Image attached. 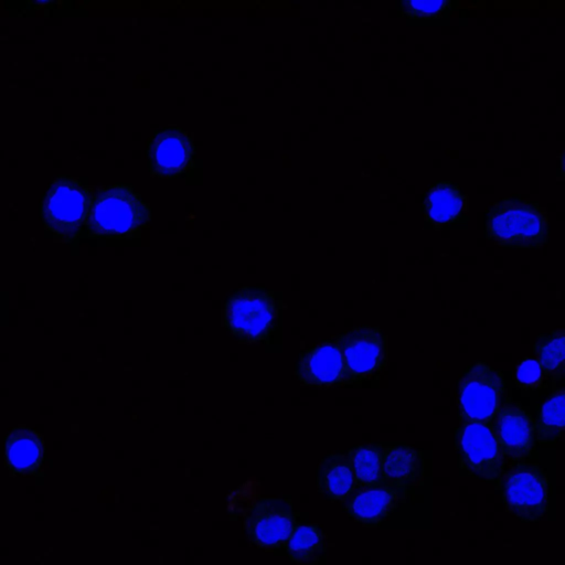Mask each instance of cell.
<instances>
[{"instance_id":"obj_1","label":"cell","mask_w":565,"mask_h":565,"mask_svg":"<svg viewBox=\"0 0 565 565\" xmlns=\"http://www.w3.org/2000/svg\"><path fill=\"white\" fill-rule=\"evenodd\" d=\"M547 209L524 198H504L484 216V237L508 249H539L548 243Z\"/></svg>"},{"instance_id":"obj_2","label":"cell","mask_w":565,"mask_h":565,"mask_svg":"<svg viewBox=\"0 0 565 565\" xmlns=\"http://www.w3.org/2000/svg\"><path fill=\"white\" fill-rule=\"evenodd\" d=\"M150 220V211L132 188L114 184L92 193L86 218L92 237L130 238Z\"/></svg>"},{"instance_id":"obj_3","label":"cell","mask_w":565,"mask_h":565,"mask_svg":"<svg viewBox=\"0 0 565 565\" xmlns=\"http://www.w3.org/2000/svg\"><path fill=\"white\" fill-rule=\"evenodd\" d=\"M507 399L503 373L486 361L468 365L457 380L456 407L460 424L491 425Z\"/></svg>"},{"instance_id":"obj_4","label":"cell","mask_w":565,"mask_h":565,"mask_svg":"<svg viewBox=\"0 0 565 565\" xmlns=\"http://www.w3.org/2000/svg\"><path fill=\"white\" fill-rule=\"evenodd\" d=\"M277 292L264 286L236 289L224 303V326L239 342L269 339L280 312Z\"/></svg>"},{"instance_id":"obj_5","label":"cell","mask_w":565,"mask_h":565,"mask_svg":"<svg viewBox=\"0 0 565 565\" xmlns=\"http://www.w3.org/2000/svg\"><path fill=\"white\" fill-rule=\"evenodd\" d=\"M497 490L507 512L521 522H539L548 512L551 481L539 463H507Z\"/></svg>"},{"instance_id":"obj_6","label":"cell","mask_w":565,"mask_h":565,"mask_svg":"<svg viewBox=\"0 0 565 565\" xmlns=\"http://www.w3.org/2000/svg\"><path fill=\"white\" fill-rule=\"evenodd\" d=\"M90 191L79 180L58 175L49 185L40 211L45 228L56 238L72 242L86 225Z\"/></svg>"},{"instance_id":"obj_7","label":"cell","mask_w":565,"mask_h":565,"mask_svg":"<svg viewBox=\"0 0 565 565\" xmlns=\"http://www.w3.org/2000/svg\"><path fill=\"white\" fill-rule=\"evenodd\" d=\"M343 354L342 386H359L379 379L387 364V337L379 327L359 326L340 333Z\"/></svg>"},{"instance_id":"obj_8","label":"cell","mask_w":565,"mask_h":565,"mask_svg":"<svg viewBox=\"0 0 565 565\" xmlns=\"http://www.w3.org/2000/svg\"><path fill=\"white\" fill-rule=\"evenodd\" d=\"M458 468L468 476L498 487L507 462L490 425L465 423L455 428Z\"/></svg>"},{"instance_id":"obj_9","label":"cell","mask_w":565,"mask_h":565,"mask_svg":"<svg viewBox=\"0 0 565 565\" xmlns=\"http://www.w3.org/2000/svg\"><path fill=\"white\" fill-rule=\"evenodd\" d=\"M243 523L253 545L265 551H276L286 546L300 522L299 512L294 509L290 500L260 498L244 511Z\"/></svg>"},{"instance_id":"obj_10","label":"cell","mask_w":565,"mask_h":565,"mask_svg":"<svg viewBox=\"0 0 565 565\" xmlns=\"http://www.w3.org/2000/svg\"><path fill=\"white\" fill-rule=\"evenodd\" d=\"M490 426L507 463L526 461L535 451L534 417L521 404L508 398Z\"/></svg>"},{"instance_id":"obj_11","label":"cell","mask_w":565,"mask_h":565,"mask_svg":"<svg viewBox=\"0 0 565 565\" xmlns=\"http://www.w3.org/2000/svg\"><path fill=\"white\" fill-rule=\"evenodd\" d=\"M298 381L309 387L342 386L343 354L340 334L302 351L295 364Z\"/></svg>"},{"instance_id":"obj_12","label":"cell","mask_w":565,"mask_h":565,"mask_svg":"<svg viewBox=\"0 0 565 565\" xmlns=\"http://www.w3.org/2000/svg\"><path fill=\"white\" fill-rule=\"evenodd\" d=\"M151 172L161 178L185 173L192 167L193 145L191 138L178 128L157 131L148 147Z\"/></svg>"},{"instance_id":"obj_13","label":"cell","mask_w":565,"mask_h":565,"mask_svg":"<svg viewBox=\"0 0 565 565\" xmlns=\"http://www.w3.org/2000/svg\"><path fill=\"white\" fill-rule=\"evenodd\" d=\"M426 223L435 230L466 225L469 222V199L451 181H437L429 186L422 200Z\"/></svg>"},{"instance_id":"obj_14","label":"cell","mask_w":565,"mask_h":565,"mask_svg":"<svg viewBox=\"0 0 565 565\" xmlns=\"http://www.w3.org/2000/svg\"><path fill=\"white\" fill-rule=\"evenodd\" d=\"M409 490L376 487L354 491L345 501V512L354 522L364 526H379L408 501Z\"/></svg>"},{"instance_id":"obj_15","label":"cell","mask_w":565,"mask_h":565,"mask_svg":"<svg viewBox=\"0 0 565 565\" xmlns=\"http://www.w3.org/2000/svg\"><path fill=\"white\" fill-rule=\"evenodd\" d=\"M382 472L387 487L418 488L425 480L422 450L411 445L382 444Z\"/></svg>"},{"instance_id":"obj_16","label":"cell","mask_w":565,"mask_h":565,"mask_svg":"<svg viewBox=\"0 0 565 565\" xmlns=\"http://www.w3.org/2000/svg\"><path fill=\"white\" fill-rule=\"evenodd\" d=\"M45 452L42 435L30 427H14L6 437V465L14 475L39 473Z\"/></svg>"},{"instance_id":"obj_17","label":"cell","mask_w":565,"mask_h":565,"mask_svg":"<svg viewBox=\"0 0 565 565\" xmlns=\"http://www.w3.org/2000/svg\"><path fill=\"white\" fill-rule=\"evenodd\" d=\"M317 489L326 499L345 502L355 491V479L345 452L324 456L317 467Z\"/></svg>"},{"instance_id":"obj_18","label":"cell","mask_w":565,"mask_h":565,"mask_svg":"<svg viewBox=\"0 0 565 565\" xmlns=\"http://www.w3.org/2000/svg\"><path fill=\"white\" fill-rule=\"evenodd\" d=\"M536 441L553 444L564 438L565 434V390L554 387L541 403L534 417Z\"/></svg>"},{"instance_id":"obj_19","label":"cell","mask_w":565,"mask_h":565,"mask_svg":"<svg viewBox=\"0 0 565 565\" xmlns=\"http://www.w3.org/2000/svg\"><path fill=\"white\" fill-rule=\"evenodd\" d=\"M355 479V491L385 486L382 444H361L347 450Z\"/></svg>"},{"instance_id":"obj_20","label":"cell","mask_w":565,"mask_h":565,"mask_svg":"<svg viewBox=\"0 0 565 565\" xmlns=\"http://www.w3.org/2000/svg\"><path fill=\"white\" fill-rule=\"evenodd\" d=\"M533 352L546 380L557 382L564 379L565 333L563 329L539 334L533 345Z\"/></svg>"},{"instance_id":"obj_21","label":"cell","mask_w":565,"mask_h":565,"mask_svg":"<svg viewBox=\"0 0 565 565\" xmlns=\"http://www.w3.org/2000/svg\"><path fill=\"white\" fill-rule=\"evenodd\" d=\"M285 547L291 562L315 564L326 553L324 533L317 524L299 523L290 534Z\"/></svg>"},{"instance_id":"obj_22","label":"cell","mask_w":565,"mask_h":565,"mask_svg":"<svg viewBox=\"0 0 565 565\" xmlns=\"http://www.w3.org/2000/svg\"><path fill=\"white\" fill-rule=\"evenodd\" d=\"M460 4L455 0H403L396 3L401 14L411 20H440Z\"/></svg>"},{"instance_id":"obj_23","label":"cell","mask_w":565,"mask_h":565,"mask_svg":"<svg viewBox=\"0 0 565 565\" xmlns=\"http://www.w3.org/2000/svg\"><path fill=\"white\" fill-rule=\"evenodd\" d=\"M543 370L534 358L523 359L516 366L515 386L519 390L534 392L545 386Z\"/></svg>"}]
</instances>
